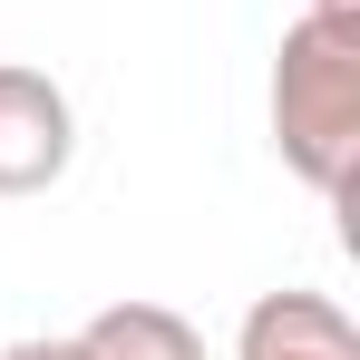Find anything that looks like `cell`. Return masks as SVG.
I'll list each match as a JSON object with an SVG mask.
<instances>
[{
    "mask_svg": "<svg viewBox=\"0 0 360 360\" xmlns=\"http://www.w3.org/2000/svg\"><path fill=\"white\" fill-rule=\"evenodd\" d=\"M273 146L311 195L351 205L360 185V20L302 10L273 49Z\"/></svg>",
    "mask_w": 360,
    "mask_h": 360,
    "instance_id": "1",
    "label": "cell"
},
{
    "mask_svg": "<svg viewBox=\"0 0 360 360\" xmlns=\"http://www.w3.org/2000/svg\"><path fill=\"white\" fill-rule=\"evenodd\" d=\"M78 156V108L49 68L0 59V195H39Z\"/></svg>",
    "mask_w": 360,
    "mask_h": 360,
    "instance_id": "2",
    "label": "cell"
},
{
    "mask_svg": "<svg viewBox=\"0 0 360 360\" xmlns=\"http://www.w3.org/2000/svg\"><path fill=\"white\" fill-rule=\"evenodd\" d=\"M234 360H360V321L331 292L283 283V292H253V302H243Z\"/></svg>",
    "mask_w": 360,
    "mask_h": 360,
    "instance_id": "3",
    "label": "cell"
},
{
    "mask_svg": "<svg viewBox=\"0 0 360 360\" xmlns=\"http://www.w3.org/2000/svg\"><path fill=\"white\" fill-rule=\"evenodd\" d=\"M88 360H205V331L185 321L176 302H146V292H127L108 302V311H88Z\"/></svg>",
    "mask_w": 360,
    "mask_h": 360,
    "instance_id": "4",
    "label": "cell"
},
{
    "mask_svg": "<svg viewBox=\"0 0 360 360\" xmlns=\"http://www.w3.org/2000/svg\"><path fill=\"white\" fill-rule=\"evenodd\" d=\"M0 360H88V341L78 331H30V341H10Z\"/></svg>",
    "mask_w": 360,
    "mask_h": 360,
    "instance_id": "5",
    "label": "cell"
},
{
    "mask_svg": "<svg viewBox=\"0 0 360 360\" xmlns=\"http://www.w3.org/2000/svg\"><path fill=\"white\" fill-rule=\"evenodd\" d=\"M302 10H321V20H360V0H302Z\"/></svg>",
    "mask_w": 360,
    "mask_h": 360,
    "instance_id": "6",
    "label": "cell"
}]
</instances>
